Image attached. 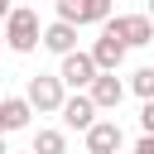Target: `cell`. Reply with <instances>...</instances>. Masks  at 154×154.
I'll return each mask as SVG.
<instances>
[{
	"instance_id": "4fadbf2b",
	"label": "cell",
	"mask_w": 154,
	"mask_h": 154,
	"mask_svg": "<svg viewBox=\"0 0 154 154\" xmlns=\"http://www.w3.org/2000/svg\"><path fill=\"white\" fill-rule=\"evenodd\" d=\"M130 91L144 101V96H154V67H135L130 72Z\"/></svg>"
},
{
	"instance_id": "7c38bea8",
	"label": "cell",
	"mask_w": 154,
	"mask_h": 154,
	"mask_svg": "<svg viewBox=\"0 0 154 154\" xmlns=\"http://www.w3.org/2000/svg\"><path fill=\"white\" fill-rule=\"evenodd\" d=\"M34 154H67L63 130H38V135H34Z\"/></svg>"
},
{
	"instance_id": "277c9868",
	"label": "cell",
	"mask_w": 154,
	"mask_h": 154,
	"mask_svg": "<svg viewBox=\"0 0 154 154\" xmlns=\"http://www.w3.org/2000/svg\"><path fill=\"white\" fill-rule=\"evenodd\" d=\"M91 77H96V63H91V53H77V48H67V53H63V67H58V82H63V87H72V91H82Z\"/></svg>"
},
{
	"instance_id": "7a4b0ae2",
	"label": "cell",
	"mask_w": 154,
	"mask_h": 154,
	"mask_svg": "<svg viewBox=\"0 0 154 154\" xmlns=\"http://www.w3.org/2000/svg\"><path fill=\"white\" fill-rule=\"evenodd\" d=\"M101 24H106L125 48H149V43H154V24H149V14H116V19L106 14Z\"/></svg>"
},
{
	"instance_id": "8fae6325",
	"label": "cell",
	"mask_w": 154,
	"mask_h": 154,
	"mask_svg": "<svg viewBox=\"0 0 154 154\" xmlns=\"http://www.w3.org/2000/svg\"><path fill=\"white\" fill-rule=\"evenodd\" d=\"M29 116H34V111H29L24 96H5V101H0V130H5V135H10V130H24Z\"/></svg>"
},
{
	"instance_id": "9c48e42d",
	"label": "cell",
	"mask_w": 154,
	"mask_h": 154,
	"mask_svg": "<svg viewBox=\"0 0 154 154\" xmlns=\"http://www.w3.org/2000/svg\"><path fill=\"white\" fill-rule=\"evenodd\" d=\"M58 116H63L67 130H87V125L96 120V106H91L87 91H77V96H63V101H58Z\"/></svg>"
},
{
	"instance_id": "ba28073f",
	"label": "cell",
	"mask_w": 154,
	"mask_h": 154,
	"mask_svg": "<svg viewBox=\"0 0 154 154\" xmlns=\"http://www.w3.org/2000/svg\"><path fill=\"white\" fill-rule=\"evenodd\" d=\"M125 53H130V48H125L106 24H101V38L91 43V63H96V72H116V67L125 63Z\"/></svg>"
},
{
	"instance_id": "5bb4252c",
	"label": "cell",
	"mask_w": 154,
	"mask_h": 154,
	"mask_svg": "<svg viewBox=\"0 0 154 154\" xmlns=\"http://www.w3.org/2000/svg\"><path fill=\"white\" fill-rule=\"evenodd\" d=\"M140 130L154 135V96H144V106H140Z\"/></svg>"
},
{
	"instance_id": "e0dca14e",
	"label": "cell",
	"mask_w": 154,
	"mask_h": 154,
	"mask_svg": "<svg viewBox=\"0 0 154 154\" xmlns=\"http://www.w3.org/2000/svg\"><path fill=\"white\" fill-rule=\"evenodd\" d=\"M0 154H5V135H0Z\"/></svg>"
},
{
	"instance_id": "5b68a950",
	"label": "cell",
	"mask_w": 154,
	"mask_h": 154,
	"mask_svg": "<svg viewBox=\"0 0 154 154\" xmlns=\"http://www.w3.org/2000/svg\"><path fill=\"white\" fill-rule=\"evenodd\" d=\"M82 135H87V154H116V149L125 144V130H120V120H91Z\"/></svg>"
},
{
	"instance_id": "9a60e30c",
	"label": "cell",
	"mask_w": 154,
	"mask_h": 154,
	"mask_svg": "<svg viewBox=\"0 0 154 154\" xmlns=\"http://www.w3.org/2000/svg\"><path fill=\"white\" fill-rule=\"evenodd\" d=\"M135 154H154V135H144V140L135 144Z\"/></svg>"
},
{
	"instance_id": "30bf717a",
	"label": "cell",
	"mask_w": 154,
	"mask_h": 154,
	"mask_svg": "<svg viewBox=\"0 0 154 154\" xmlns=\"http://www.w3.org/2000/svg\"><path fill=\"white\" fill-rule=\"evenodd\" d=\"M38 43L48 48V53H67V48H77V24H67V19H53L48 29H38Z\"/></svg>"
},
{
	"instance_id": "52a82bcc",
	"label": "cell",
	"mask_w": 154,
	"mask_h": 154,
	"mask_svg": "<svg viewBox=\"0 0 154 154\" xmlns=\"http://www.w3.org/2000/svg\"><path fill=\"white\" fill-rule=\"evenodd\" d=\"M87 96H91V106H96V111H116V106H120V96H125V82H120L116 72H96V77L87 82Z\"/></svg>"
},
{
	"instance_id": "3957f363",
	"label": "cell",
	"mask_w": 154,
	"mask_h": 154,
	"mask_svg": "<svg viewBox=\"0 0 154 154\" xmlns=\"http://www.w3.org/2000/svg\"><path fill=\"white\" fill-rule=\"evenodd\" d=\"M67 96V87L58 82V77H29V87H24V101H29V111H58V101Z\"/></svg>"
},
{
	"instance_id": "2e32d148",
	"label": "cell",
	"mask_w": 154,
	"mask_h": 154,
	"mask_svg": "<svg viewBox=\"0 0 154 154\" xmlns=\"http://www.w3.org/2000/svg\"><path fill=\"white\" fill-rule=\"evenodd\" d=\"M5 14H10V0H0V19H5Z\"/></svg>"
},
{
	"instance_id": "ac0fdd59",
	"label": "cell",
	"mask_w": 154,
	"mask_h": 154,
	"mask_svg": "<svg viewBox=\"0 0 154 154\" xmlns=\"http://www.w3.org/2000/svg\"><path fill=\"white\" fill-rule=\"evenodd\" d=\"M5 154H10V149H5ZM29 154H34V149H29Z\"/></svg>"
},
{
	"instance_id": "8992f818",
	"label": "cell",
	"mask_w": 154,
	"mask_h": 154,
	"mask_svg": "<svg viewBox=\"0 0 154 154\" xmlns=\"http://www.w3.org/2000/svg\"><path fill=\"white\" fill-rule=\"evenodd\" d=\"M58 5V19L67 24H101L111 14V0H53Z\"/></svg>"
},
{
	"instance_id": "d6986e66",
	"label": "cell",
	"mask_w": 154,
	"mask_h": 154,
	"mask_svg": "<svg viewBox=\"0 0 154 154\" xmlns=\"http://www.w3.org/2000/svg\"><path fill=\"white\" fill-rule=\"evenodd\" d=\"M0 135H5V130H0Z\"/></svg>"
},
{
	"instance_id": "6da1fadb",
	"label": "cell",
	"mask_w": 154,
	"mask_h": 154,
	"mask_svg": "<svg viewBox=\"0 0 154 154\" xmlns=\"http://www.w3.org/2000/svg\"><path fill=\"white\" fill-rule=\"evenodd\" d=\"M0 43H10L14 53H34V48H38V14H34V10H10Z\"/></svg>"
}]
</instances>
